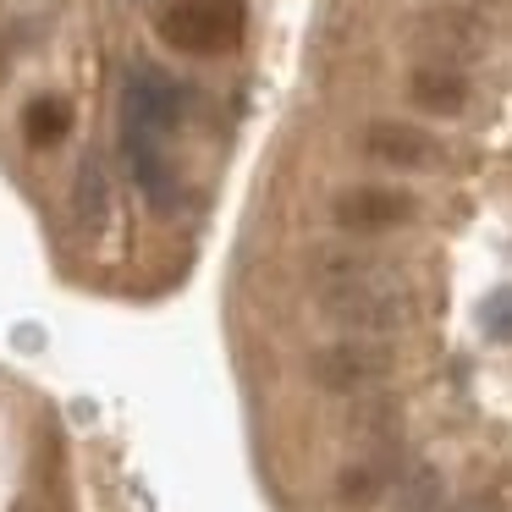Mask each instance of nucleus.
<instances>
[{
	"instance_id": "nucleus-1",
	"label": "nucleus",
	"mask_w": 512,
	"mask_h": 512,
	"mask_svg": "<svg viewBox=\"0 0 512 512\" xmlns=\"http://www.w3.org/2000/svg\"><path fill=\"white\" fill-rule=\"evenodd\" d=\"M314 287H320V314L342 336H397L419 320V292L386 259L331 248L314 254Z\"/></svg>"
},
{
	"instance_id": "nucleus-2",
	"label": "nucleus",
	"mask_w": 512,
	"mask_h": 512,
	"mask_svg": "<svg viewBox=\"0 0 512 512\" xmlns=\"http://www.w3.org/2000/svg\"><path fill=\"white\" fill-rule=\"evenodd\" d=\"M248 34L243 0H171L160 12V39L182 56H232Z\"/></svg>"
},
{
	"instance_id": "nucleus-3",
	"label": "nucleus",
	"mask_w": 512,
	"mask_h": 512,
	"mask_svg": "<svg viewBox=\"0 0 512 512\" xmlns=\"http://www.w3.org/2000/svg\"><path fill=\"white\" fill-rule=\"evenodd\" d=\"M391 369H397V353L380 336H342V342L314 347V358H309L314 386H325V391H369Z\"/></svg>"
},
{
	"instance_id": "nucleus-4",
	"label": "nucleus",
	"mask_w": 512,
	"mask_h": 512,
	"mask_svg": "<svg viewBox=\"0 0 512 512\" xmlns=\"http://www.w3.org/2000/svg\"><path fill=\"white\" fill-rule=\"evenodd\" d=\"M182 122V89L166 78L160 67L138 61L127 67V83H122V127L127 133H155V138H171Z\"/></svg>"
},
{
	"instance_id": "nucleus-5",
	"label": "nucleus",
	"mask_w": 512,
	"mask_h": 512,
	"mask_svg": "<svg viewBox=\"0 0 512 512\" xmlns=\"http://www.w3.org/2000/svg\"><path fill=\"white\" fill-rule=\"evenodd\" d=\"M331 215L347 232H397L419 215V199L408 188H353L331 204Z\"/></svg>"
},
{
	"instance_id": "nucleus-6",
	"label": "nucleus",
	"mask_w": 512,
	"mask_h": 512,
	"mask_svg": "<svg viewBox=\"0 0 512 512\" xmlns=\"http://www.w3.org/2000/svg\"><path fill=\"white\" fill-rule=\"evenodd\" d=\"M122 155H127V171H133L138 193L149 199V210H160V215L177 210V171H171L166 138H155V133H127V127H122Z\"/></svg>"
},
{
	"instance_id": "nucleus-7",
	"label": "nucleus",
	"mask_w": 512,
	"mask_h": 512,
	"mask_svg": "<svg viewBox=\"0 0 512 512\" xmlns=\"http://www.w3.org/2000/svg\"><path fill=\"white\" fill-rule=\"evenodd\" d=\"M364 149L386 166H402V171H424V166H441V138L424 133L413 122H375L364 133Z\"/></svg>"
},
{
	"instance_id": "nucleus-8",
	"label": "nucleus",
	"mask_w": 512,
	"mask_h": 512,
	"mask_svg": "<svg viewBox=\"0 0 512 512\" xmlns=\"http://www.w3.org/2000/svg\"><path fill=\"white\" fill-rule=\"evenodd\" d=\"M408 100L430 116H457L468 105V78L452 67V61H424L408 78Z\"/></svg>"
},
{
	"instance_id": "nucleus-9",
	"label": "nucleus",
	"mask_w": 512,
	"mask_h": 512,
	"mask_svg": "<svg viewBox=\"0 0 512 512\" xmlns=\"http://www.w3.org/2000/svg\"><path fill=\"white\" fill-rule=\"evenodd\" d=\"M391 512H446V479L435 463H408L391 474Z\"/></svg>"
},
{
	"instance_id": "nucleus-10",
	"label": "nucleus",
	"mask_w": 512,
	"mask_h": 512,
	"mask_svg": "<svg viewBox=\"0 0 512 512\" xmlns=\"http://www.w3.org/2000/svg\"><path fill=\"white\" fill-rule=\"evenodd\" d=\"M67 133H72V105L56 100V94H45V100H34V105L23 111V138H28L34 149L61 144Z\"/></svg>"
},
{
	"instance_id": "nucleus-11",
	"label": "nucleus",
	"mask_w": 512,
	"mask_h": 512,
	"mask_svg": "<svg viewBox=\"0 0 512 512\" xmlns=\"http://www.w3.org/2000/svg\"><path fill=\"white\" fill-rule=\"evenodd\" d=\"M78 215L89 226H105V215H111V182H105V166L94 155L78 166Z\"/></svg>"
},
{
	"instance_id": "nucleus-12",
	"label": "nucleus",
	"mask_w": 512,
	"mask_h": 512,
	"mask_svg": "<svg viewBox=\"0 0 512 512\" xmlns=\"http://www.w3.org/2000/svg\"><path fill=\"white\" fill-rule=\"evenodd\" d=\"M479 320H485V331H490V342H507L512 336V303H507V287H496L485 298V309H479Z\"/></svg>"
}]
</instances>
